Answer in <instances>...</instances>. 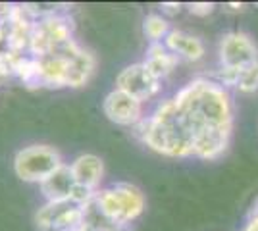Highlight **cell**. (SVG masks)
I'll list each match as a JSON object with an SVG mask.
<instances>
[{
    "mask_svg": "<svg viewBox=\"0 0 258 231\" xmlns=\"http://www.w3.org/2000/svg\"><path fill=\"white\" fill-rule=\"evenodd\" d=\"M173 104L193 141V156L216 160L226 152L233 129V100L220 81L193 79L173 97Z\"/></svg>",
    "mask_w": 258,
    "mask_h": 231,
    "instance_id": "cell-1",
    "label": "cell"
},
{
    "mask_svg": "<svg viewBox=\"0 0 258 231\" xmlns=\"http://www.w3.org/2000/svg\"><path fill=\"white\" fill-rule=\"evenodd\" d=\"M139 133L145 144H149L152 150L164 156H172V158L193 156V141L187 129L183 127L173 99L162 102L152 112V116L141 121Z\"/></svg>",
    "mask_w": 258,
    "mask_h": 231,
    "instance_id": "cell-2",
    "label": "cell"
},
{
    "mask_svg": "<svg viewBox=\"0 0 258 231\" xmlns=\"http://www.w3.org/2000/svg\"><path fill=\"white\" fill-rule=\"evenodd\" d=\"M95 202L108 220L121 227L137 220L147 204L141 189L131 183H116L112 187L98 191L95 195Z\"/></svg>",
    "mask_w": 258,
    "mask_h": 231,
    "instance_id": "cell-3",
    "label": "cell"
},
{
    "mask_svg": "<svg viewBox=\"0 0 258 231\" xmlns=\"http://www.w3.org/2000/svg\"><path fill=\"white\" fill-rule=\"evenodd\" d=\"M62 158L58 150L48 144H33L16 154L14 172L16 176L29 183H44L54 172L62 168Z\"/></svg>",
    "mask_w": 258,
    "mask_h": 231,
    "instance_id": "cell-4",
    "label": "cell"
},
{
    "mask_svg": "<svg viewBox=\"0 0 258 231\" xmlns=\"http://www.w3.org/2000/svg\"><path fill=\"white\" fill-rule=\"evenodd\" d=\"M220 69L243 73L245 69L258 64V46L243 31H229L218 44Z\"/></svg>",
    "mask_w": 258,
    "mask_h": 231,
    "instance_id": "cell-5",
    "label": "cell"
},
{
    "mask_svg": "<svg viewBox=\"0 0 258 231\" xmlns=\"http://www.w3.org/2000/svg\"><path fill=\"white\" fill-rule=\"evenodd\" d=\"M35 220L41 231H79L85 227V208L76 202H48Z\"/></svg>",
    "mask_w": 258,
    "mask_h": 231,
    "instance_id": "cell-6",
    "label": "cell"
},
{
    "mask_svg": "<svg viewBox=\"0 0 258 231\" xmlns=\"http://www.w3.org/2000/svg\"><path fill=\"white\" fill-rule=\"evenodd\" d=\"M116 89L131 95L139 102H145V100H151L154 95H158L160 81L149 71L145 62H139L119 71V75L116 77Z\"/></svg>",
    "mask_w": 258,
    "mask_h": 231,
    "instance_id": "cell-7",
    "label": "cell"
},
{
    "mask_svg": "<svg viewBox=\"0 0 258 231\" xmlns=\"http://www.w3.org/2000/svg\"><path fill=\"white\" fill-rule=\"evenodd\" d=\"M104 114L110 121L118 123V125H139L143 121V102L133 99L131 95L114 89L112 93H108L104 99Z\"/></svg>",
    "mask_w": 258,
    "mask_h": 231,
    "instance_id": "cell-8",
    "label": "cell"
},
{
    "mask_svg": "<svg viewBox=\"0 0 258 231\" xmlns=\"http://www.w3.org/2000/svg\"><path fill=\"white\" fill-rule=\"evenodd\" d=\"M164 46L173 52L179 60H187V62H197L205 56V44L199 37L179 31V29H172L168 37L164 39Z\"/></svg>",
    "mask_w": 258,
    "mask_h": 231,
    "instance_id": "cell-9",
    "label": "cell"
},
{
    "mask_svg": "<svg viewBox=\"0 0 258 231\" xmlns=\"http://www.w3.org/2000/svg\"><path fill=\"white\" fill-rule=\"evenodd\" d=\"M76 185L77 183L70 166H62L44 183H41V189L48 202H72Z\"/></svg>",
    "mask_w": 258,
    "mask_h": 231,
    "instance_id": "cell-10",
    "label": "cell"
},
{
    "mask_svg": "<svg viewBox=\"0 0 258 231\" xmlns=\"http://www.w3.org/2000/svg\"><path fill=\"white\" fill-rule=\"evenodd\" d=\"M70 170L74 174L77 185L95 191L102 179V174H104V164L95 154H81L72 162Z\"/></svg>",
    "mask_w": 258,
    "mask_h": 231,
    "instance_id": "cell-11",
    "label": "cell"
},
{
    "mask_svg": "<svg viewBox=\"0 0 258 231\" xmlns=\"http://www.w3.org/2000/svg\"><path fill=\"white\" fill-rule=\"evenodd\" d=\"M179 64V58L170 52L164 43H152L147 50V58H145V66L149 67L152 75L158 81H162L164 77H168L172 73L175 66Z\"/></svg>",
    "mask_w": 258,
    "mask_h": 231,
    "instance_id": "cell-12",
    "label": "cell"
},
{
    "mask_svg": "<svg viewBox=\"0 0 258 231\" xmlns=\"http://www.w3.org/2000/svg\"><path fill=\"white\" fill-rule=\"evenodd\" d=\"M170 31L172 29H170L168 20L158 14H149L143 22V33L151 43H162V39H166Z\"/></svg>",
    "mask_w": 258,
    "mask_h": 231,
    "instance_id": "cell-13",
    "label": "cell"
},
{
    "mask_svg": "<svg viewBox=\"0 0 258 231\" xmlns=\"http://www.w3.org/2000/svg\"><path fill=\"white\" fill-rule=\"evenodd\" d=\"M237 91L243 93V95H252L258 93V64H254L252 67L245 69L241 77H239V83H237Z\"/></svg>",
    "mask_w": 258,
    "mask_h": 231,
    "instance_id": "cell-14",
    "label": "cell"
},
{
    "mask_svg": "<svg viewBox=\"0 0 258 231\" xmlns=\"http://www.w3.org/2000/svg\"><path fill=\"white\" fill-rule=\"evenodd\" d=\"M187 8H189V12H191L193 16L206 18V16H210V14L214 12L216 4L214 2H191V4H187Z\"/></svg>",
    "mask_w": 258,
    "mask_h": 231,
    "instance_id": "cell-15",
    "label": "cell"
},
{
    "mask_svg": "<svg viewBox=\"0 0 258 231\" xmlns=\"http://www.w3.org/2000/svg\"><path fill=\"white\" fill-rule=\"evenodd\" d=\"M181 8H183V4H179V2H164V4H162V12H164V14H170V16L179 14Z\"/></svg>",
    "mask_w": 258,
    "mask_h": 231,
    "instance_id": "cell-16",
    "label": "cell"
},
{
    "mask_svg": "<svg viewBox=\"0 0 258 231\" xmlns=\"http://www.w3.org/2000/svg\"><path fill=\"white\" fill-rule=\"evenodd\" d=\"M245 231H258V214L256 212H250L247 220V225H245Z\"/></svg>",
    "mask_w": 258,
    "mask_h": 231,
    "instance_id": "cell-17",
    "label": "cell"
},
{
    "mask_svg": "<svg viewBox=\"0 0 258 231\" xmlns=\"http://www.w3.org/2000/svg\"><path fill=\"white\" fill-rule=\"evenodd\" d=\"M226 8L231 12H243L245 10V4H226Z\"/></svg>",
    "mask_w": 258,
    "mask_h": 231,
    "instance_id": "cell-18",
    "label": "cell"
},
{
    "mask_svg": "<svg viewBox=\"0 0 258 231\" xmlns=\"http://www.w3.org/2000/svg\"><path fill=\"white\" fill-rule=\"evenodd\" d=\"M250 212H256V214H258V200L254 202V206H252V210H250Z\"/></svg>",
    "mask_w": 258,
    "mask_h": 231,
    "instance_id": "cell-19",
    "label": "cell"
},
{
    "mask_svg": "<svg viewBox=\"0 0 258 231\" xmlns=\"http://www.w3.org/2000/svg\"><path fill=\"white\" fill-rule=\"evenodd\" d=\"M79 231H93V229H91V227H89V225H85V227H83V229H79Z\"/></svg>",
    "mask_w": 258,
    "mask_h": 231,
    "instance_id": "cell-20",
    "label": "cell"
}]
</instances>
